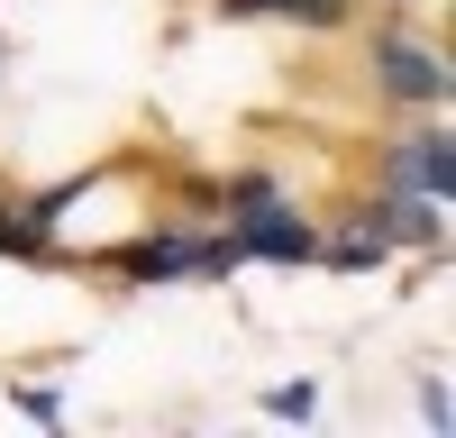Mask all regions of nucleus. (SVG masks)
I'll return each instance as SVG.
<instances>
[{"mask_svg": "<svg viewBox=\"0 0 456 438\" xmlns=\"http://www.w3.org/2000/svg\"><path fill=\"white\" fill-rule=\"evenodd\" d=\"M83 274H110L119 292H219L238 283V247L219 219H183V210H146L128 238H110Z\"/></svg>", "mask_w": 456, "mask_h": 438, "instance_id": "1", "label": "nucleus"}, {"mask_svg": "<svg viewBox=\"0 0 456 438\" xmlns=\"http://www.w3.org/2000/svg\"><path fill=\"white\" fill-rule=\"evenodd\" d=\"M356 83L374 92L384 119H429V110H447V92H456V64H447V46L411 10H384V19H365Z\"/></svg>", "mask_w": 456, "mask_h": 438, "instance_id": "2", "label": "nucleus"}, {"mask_svg": "<svg viewBox=\"0 0 456 438\" xmlns=\"http://www.w3.org/2000/svg\"><path fill=\"white\" fill-rule=\"evenodd\" d=\"M365 182H374V192H411V201H456L447 110H429V119H384L365 137Z\"/></svg>", "mask_w": 456, "mask_h": 438, "instance_id": "3", "label": "nucleus"}, {"mask_svg": "<svg viewBox=\"0 0 456 438\" xmlns=\"http://www.w3.org/2000/svg\"><path fill=\"white\" fill-rule=\"evenodd\" d=\"M228 247H238V265H274V274H320V210L292 192H256V201H228L219 210Z\"/></svg>", "mask_w": 456, "mask_h": 438, "instance_id": "4", "label": "nucleus"}, {"mask_svg": "<svg viewBox=\"0 0 456 438\" xmlns=\"http://www.w3.org/2000/svg\"><path fill=\"white\" fill-rule=\"evenodd\" d=\"M0 265L73 274V256L55 247V219H46V182H10V174H0Z\"/></svg>", "mask_w": 456, "mask_h": 438, "instance_id": "5", "label": "nucleus"}, {"mask_svg": "<svg viewBox=\"0 0 456 438\" xmlns=\"http://www.w3.org/2000/svg\"><path fill=\"white\" fill-rule=\"evenodd\" d=\"M228 28H301V36H347L365 19V0H201Z\"/></svg>", "mask_w": 456, "mask_h": 438, "instance_id": "6", "label": "nucleus"}, {"mask_svg": "<svg viewBox=\"0 0 456 438\" xmlns=\"http://www.w3.org/2000/svg\"><path fill=\"white\" fill-rule=\"evenodd\" d=\"M320 402H329L320 375H292V384H265V393H256V411H265V420H283V429H311V420H320Z\"/></svg>", "mask_w": 456, "mask_h": 438, "instance_id": "7", "label": "nucleus"}, {"mask_svg": "<svg viewBox=\"0 0 456 438\" xmlns=\"http://www.w3.org/2000/svg\"><path fill=\"white\" fill-rule=\"evenodd\" d=\"M0 393H10V411H19V420H37V429H64V393H55V384L0 375Z\"/></svg>", "mask_w": 456, "mask_h": 438, "instance_id": "8", "label": "nucleus"}, {"mask_svg": "<svg viewBox=\"0 0 456 438\" xmlns=\"http://www.w3.org/2000/svg\"><path fill=\"white\" fill-rule=\"evenodd\" d=\"M411 393H420V420L447 429V375H438V365H420V384H411Z\"/></svg>", "mask_w": 456, "mask_h": 438, "instance_id": "9", "label": "nucleus"}]
</instances>
